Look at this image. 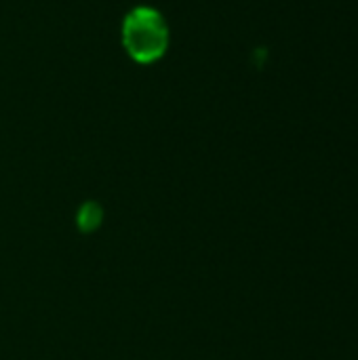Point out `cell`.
<instances>
[{
    "label": "cell",
    "mask_w": 358,
    "mask_h": 360,
    "mask_svg": "<svg viewBox=\"0 0 358 360\" xmlns=\"http://www.w3.org/2000/svg\"><path fill=\"white\" fill-rule=\"evenodd\" d=\"M120 38L127 55L133 61L150 65L167 53L171 34L165 17L156 8L135 6L122 19Z\"/></svg>",
    "instance_id": "1"
},
{
    "label": "cell",
    "mask_w": 358,
    "mask_h": 360,
    "mask_svg": "<svg viewBox=\"0 0 358 360\" xmlns=\"http://www.w3.org/2000/svg\"><path fill=\"white\" fill-rule=\"evenodd\" d=\"M101 217H103L101 207L97 202H87L78 211V228L82 232H93L101 224Z\"/></svg>",
    "instance_id": "2"
}]
</instances>
